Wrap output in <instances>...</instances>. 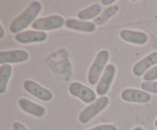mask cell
<instances>
[{"instance_id": "21", "label": "cell", "mask_w": 157, "mask_h": 130, "mask_svg": "<svg viewBox=\"0 0 157 130\" xmlns=\"http://www.w3.org/2000/svg\"><path fill=\"white\" fill-rule=\"evenodd\" d=\"M12 129L13 130H29L21 122H15L12 124Z\"/></svg>"}, {"instance_id": "2", "label": "cell", "mask_w": 157, "mask_h": 130, "mask_svg": "<svg viewBox=\"0 0 157 130\" xmlns=\"http://www.w3.org/2000/svg\"><path fill=\"white\" fill-rule=\"evenodd\" d=\"M110 58V53L107 50H102L97 54L96 58L93 62L92 65L89 69L87 80L89 84L91 85H96L98 84L101 75L105 70L107 64Z\"/></svg>"}, {"instance_id": "5", "label": "cell", "mask_w": 157, "mask_h": 130, "mask_svg": "<svg viewBox=\"0 0 157 130\" xmlns=\"http://www.w3.org/2000/svg\"><path fill=\"white\" fill-rule=\"evenodd\" d=\"M69 92L85 103H93L97 100V94L92 89L79 82H73L69 86Z\"/></svg>"}, {"instance_id": "18", "label": "cell", "mask_w": 157, "mask_h": 130, "mask_svg": "<svg viewBox=\"0 0 157 130\" xmlns=\"http://www.w3.org/2000/svg\"><path fill=\"white\" fill-rule=\"evenodd\" d=\"M141 89L147 93L157 94V81H144L141 83Z\"/></svg>"}, {"instance_id": "10", "label": "cell", "mask_w": 157, "mask_h": 130, "mask_svg": "<svg viewBox=\"0 0 157 130\" xmlns=\"http://www.w3.org/2000/svg\"><path fill=\"white\" fill-rule=\"evenodd\" d=\"M157 65V51L153 52L138 61L133 67V73L136 76H141Z\"/></svg>"}, {"instance_id": "4", "label": "cell", "mask_w": 157, "mask_h": 130, "mask_svg": "<svg viewBox=\"0 0 157 130\" xmlns=\"http://www.w3.org/2000/svg\"><path fill=\"white\" fill-rule=\"evenodd\" d=\"M65 21L64 18L61 15H51L36 19L32 24V28L40 32L57 30L65 25Z\"/></svg>"}, {"instance_id": "13", "label": "cell", "mask_w": 157, "mask_h": 130, "mask_svg": "<svg viewBox=\"0 0 157 130\" xmlns=\"http://www.w3.org/2000/svg\"><path fill=\"white\" fill-rule=\"evenodd\" d=\"M120 37L121 39L127 42L131 43L138 45H144L148 41V35L144 32L133 31L124 29L120 32Z\"/></svg>"}, {"instance_id": "6", "label": "cell", "mask_w": 157, "mask_h": 130, "mask_svg": "<svg viewBox=\"0 0 157 130\" xmlns=\"http://www.w3.org/2000/svg\"><path fill=\"white\" fill-rule=\"evenodd\" d=\"M25 90L38 99L44 102H49L53 99V93L48 89L41 87L40 84L32 80H27L23 84Z\"/></svg>"}, {"instance_id": "14", "label": "cell", "mask_w": 157, "mask_h": 130, "mask_svg": "<svg viewBox=\"0 0 157 130\" xmlns=\"http://www.w3.org/2000/svg\"><path fill=\"white\" fill-rule=\"evenodd\" d=\"M65 26L67 28L71 29V30L87 32V33L95 32L97 29L96 24L94 22L82 21V20L73 19V18L66 20Z\"/></svg>"}, {"instance_id": "9", "label": "cell", "mask_w": 157, "mask_h": 130, "mask_svg": "<svg viewBox=\"0 0 157 130\" xmlns=\"http://www.w3.org/2000/svg\"><path fill=\"white\" fill-rule=\"evenodd\" d=\"M121 98L126 102L147 103L151 100V95L142 90L127 88L122 91Z\"/></svg>"}, {"instance_id": "23", "label": "cell", "mask_w": 157, "mask_h": 130, "mask_svg": "<svg viewBox=\"0 0 157 130\" xmlns=\"http://www.w3.org/2000/svg\"><path fill=\"white\" fill-rule=\"evenodd\" d=\"M5 35H6V33H5L4 28H3L2 24H0V39H2L4 38Z\"/></svg>"}, {"instance_id": "15", "label": "cell", "mask_w": 157, "mask_h": 130, "mask_svg": "<svg viewBox=\"0 0 157 130\" xmlns=\"http://www.w3.org/2000/svg\"><path fill=\"white\" fill-rule=\"evenodd\" d=\"M102 13V8L100 5L94 4L90 7L84 9L78 14V17L82 21L95 19L97 17L99 16Z\"/></svg>"}, {"instance_id": "7", "label": "cell", "mask_w": 157, "mask_h": 130, "mask_svg": "<svg viewBox=\"0 0 157 130\" xmlns=\"http://www.w3.org/2000/svg\"><path fill=\"white\" fill-rule=\"evenodd\" d=\"M116 72L117 68L114 64H110L106 67L96 87L97 93L99 96H104L108 93L116 75Z\"/></svg>"}, {"instance_id": "22", "label": "cell", "mask_w": 157, "mask_h": 130, "mask_svg": "<svg viewBox=\"0 0 157 130\" xmlns=\"http://www.w3.org/2000/svg\"><path fill=\"white\" fill-rule=\"evenodd\" d=\"M115 0H102L101 3H102L104 6H110V5L113 4L115 2Z\"/></svg>"}, {"instance_id": "24", "label": "cell", "mask_w": 157, "mask_h": 130, "mask_svg": "<svg viewBox=\"0 0 157 130\" xmlns=\"http://www.w3.org/2000/svg\"><path fill=\"white\" fill-rule=\"evenodd\" d=\"M133 130H144V128L142 126H136Z\"/></svg>"}, {"instance_id": "11", "label": "cell", "mask_w": 157, "mask_h": 130, "mask_svg": "<svg viewBox=\"0 0 157 130\" xmlns=\"http://www.w3.org/2000/svg\"><path fill=\"white\" fill-rule=\"evenodd\" d=\"M48 38V34L40 31H26L15 35V39L20 44H31L44 41Z\"/></svg>"}, {"instance_id": "25", "label": "cell", "mask_w": 157, "mask_h": 130, "mask_svg": "<svg viewBox=\"0 0 157 130\" xmlns=\"http://www.w3.org/2000/svg\"><path fill=\"white\" fill-rule=\"evenodd\" d=\"M155 126L157 128V119H156V121H155Z\"/></svg>"}, {"instance_id": "26", "label": "cell", "mask_w": 157, "mask_h": 130, "mask_svg": "<svg viewBox=\"0 0 157 130\" xmlns=\"http://www.w3.org/2000/svg\"><path fill=\"white\" fill-rule=\"evenodd\" d=\"M156 130H157V129H156Z\"/></svg>"}, {"instance_id": "20", "label": "cell", "mask_w": 157, "mask_h": 130, "mask_svg": "<svg viewBox=\"0 0 157 130\" xmlns=\"http://www.w3.org/2000/svg\"><path fill=\"white\" fill-rule=\"evenodd\" d=\"M87 130H117V128L112 124H103V125H97Z\"/></svg>"}, {"instance_id": "19", "label": "cell", "mask_w": 157, "mask_h": 130, "mask_svg": "<svg viewBox=\"0 0 157 130\" xmlns=\"http://www.w3.org/2000/svg\"><path fill=\"white\" fill-rule=\"evenodd\" d=\"M144 81H155L157 80V65L150 69L144 75Z\"/></svg>"}, {"instance_id": "16", "label": "cell", "mask_w": 157, "mask_h": 130, "mask_svg": "<svg viewBox=\"0 0 157 130\" xmlns=\"http://www.w3.org/2000/svg\"><path fill=\"white\" fill-rule=\"evenodd\" d=\"M120 10V7L118 5H112L110 7L107 8L102 12V13L97 17L95 19H94V23L96 25L101 26L103 25L104 23L107 22L110 18L114 16Z\"/></svg>"}, {"instance_id": "1", "label": "cell", "mask_w": 157, "mask_h": 130, "mask_svg": "<svg viewBox=\"0 0 157 130\" xmlns=\"http://www.w3.org/2000/svg\"><path fill=\"white\" fill-rule=\"evenodd\" d=\"M42 6L38 1H34L29 5L22 14L15 18L11 24L9 30L12 34L21 33L24 29L33 24L41 12Z\"/></svg>"}, {"instance_id": "3", "label": "cell", "mask_w": 157, "mask_h": 130, "mask_svg": "<svg viewBox=\"0 0 157 130\" xmlns=\"http://www.w3.org/2000/svg\"><path fill=\"white\" fill-rule=\"evenodd\" d=\"M110 102V99L107 96H101L97 99L95 102L86 107L78 116V120L81 124H86L90 122L92 119L99 115L102 111H104Z\"/></svg>"}, {"instance_id": "12", "label": "cell", "mask_w": 157, "mask_h": 130, "mask_svg": "<svg viewBox=\"0 0 157 130\" xmlns=\"http://www.w3.org/2000/svg\"><path fill=\"white\" fill-rule=\"evenodd\" d=\"M18 106L22 111L36 118H41L46 114L45 107L35 103L26 98H21L18 100Z\"/></svg>"}, {"instance_id": "8", "label": "cell", "mask_w": 157, "mask_h": 130, "mask_svg": "<svg viewBox=\"0 0 157 130\" xmlns=\"http://www.w3.org/2000/svg\"><path fill=\"white\" fill-rule=\"evenodd\" d=\"M29 59V52L25 50H12L0 52V64L2 65L9 64H18Z\"/></svg>"}, {"instance_id": "17", "label": "cell", "mask_w": 157, "mask_h": 130, "mask_svg": "<svg viewBox=\"0 0 157 130\" xmlns=\"http://www.w3.org/2000/svg\"><path fill=\"white\" fill-rule=\"evenodd\" d=\"M12 73V67L10 64H4L0 67V93L6 92L8 83Z\"/></svg>"}]
</instances>
